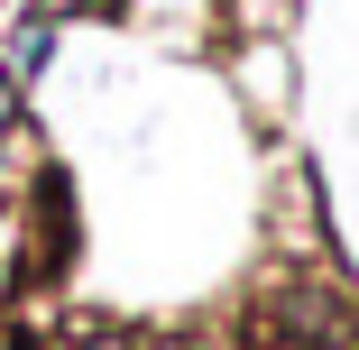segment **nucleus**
<instances>
[{
  "label": "nucleus",
  "mask_w": 359,
  "mask_h": 350,
  "mask_svg": "<svg viewBox=\"0 0 359 350\" xmlns=\"http://www.w3.org/2000/svg\"><path fill=\"white\" fill-rule=\"evenodd\" d=\"M46 65H55V28H28V46H19V83L46 74Z\"/></svg>",
  "instance_id": "obj_1"
},
{
  "label": "nucleus",
  "mask_w": 359,
  "mask_h": 350,
  "mask_svg": "<svg viewBox=\"0 0 359 350\" xmlns=\"http://www.w3.org/2000/svg\"><path fill=\"white\" fill-rule=\"evenodd\" d=\"M10 111H19V83H0V175H10Z\"/></svg>",
  "instance_id": "obj_2"
}]
</instances>
